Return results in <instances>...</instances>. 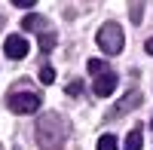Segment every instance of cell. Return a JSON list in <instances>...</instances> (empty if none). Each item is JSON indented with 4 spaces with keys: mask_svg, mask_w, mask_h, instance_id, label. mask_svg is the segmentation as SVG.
<instances>
[{
    "mask_svg": "<svg viewBox=\"0 0 153 150\" xmlns=\"http://www.w3.org/2000/svg\"><path fill=\"white\" fill-rule=\"evenodd\" d=\"M89 74H92V77H101V74H107V65H104V61H101V58H89Z\"/></svg>",
    "mask_w": 153,
    "mask_h": 150,
    "instance_id": "9",
    "label": "cell"
},
{
    "mask_svg": "<svg viewBox=\"0 0 153 150\" xmlns=\"http://www.w3.org/2000/svg\"><path fill=\"white\" fill-rule=\"evenodd\" d=\"M52 46H55V34H52V31L40 34V52H43V55H46V52H52Z\"/></svg>",
    "mask_w": 153,
    "mask_h": 150,
    "instance_id": "10",
    "label": "cell"
},
{
    "mask_svg": "<svg viewBox=\"0 0 153 150\" xmlns=\"http://www.w3.org/2000/svg\"><path fill=\"white\" fill-rule=\"evenodd\" d=\"M40 83H43V86L55 83V71H52V65H43V68H40Z\"/></svg>",
    "mask_w": 153,
    "mask_h": 150,
    "instance_id": "12",
    "label": "cell"
},
{
    "mask_svg": "<svg viewBox=\"0 0 153 150\" xmlns=\"http://www.w3.org/2000/svg\"><path fill=\"white\" fill-rule=\"evenodd\" d=\"M98 150H117V135H101L98 138Z\"/></svg>",
    "mask_w": 153,
    "mask_h": 150,
    "instance_id": "11",
    "label": "cell"
},
{
    "mask_svg": "<svg viewBox=\"0 0 153 150\" xmlns=\"http://www.w3.org/2000/svg\"><path fill=\"white\" fill-rule=\"evenodd\" d=\"M141 147H144V135H141V129H132L129 138H126V147H123V150H141Z\"/></svg>",
    "mask_w": 153,
    "mask_h": 150,
    "instance_id": "7",
    "label": "cell"
},
{
    "mask_svg": "<svg viewBox=\"0 0 153 150\" xmlns=\"http://www.w3.org/2000/svg\"><path fill=\"white\" fill-rule=\"evenodd\" d=\"M150 129H153V120H150Z\"/></svg>",
    "mask_w": 153,
    "mask_h": 150,
    "instance_id": "17",
    "label": "cell"
},
{
    "mask_svg": "<svg viewBox=\"0 0 153 150\" xmlns=\"http://www.w3.org/2000/svg\"><path fill=\"white\" fill-rule=\"evenodd\" d=\"M68 92H71V95H80V92H83V83H80V80H74V83L68 86Z\"/></svg>",
    "mask_w": 153,
    "mask_h": 150,
    "instance_id": "14",
    "label": "cell"
},
{
    "mask_svg": "<svg viewBox=\"0 0 153 150\" xmlns=\"http://www.w3.org/2000/svg\"><path fill=\"white\" fill-rule=\"evenodd\" d=\"M92 89H95V95H98V98H107L113 89H117V74L107 71V74H101V77H95Z\"/></svg>",
    "mask_w": 153,
    "mask_h": 150,
    "instance_id": "6",
    "label": "cell"
},
{
    "mask_svg": "<svg viewBox=\"0 0 153 150\" xmlns=\"http://www.w3.org/2000/svg\"><path fill=\"white\" fill-rule=\"evenodd\" d=\"M95 40H98V46H101V52H107V55H117V52H123V46H126L123 28H120L117 22H104Z\"/></svg>",
    "mask_w": 153,
    "mask_h": 150,
    "instance_id": "2",
    "label": "cell"
},
{
    "mask_svg": "<svg viewBox=\"0 0 153 150\" xmlns=\"http://www.w3.org/2000/svg\"><path fill=\"white\" fill-rule=\"evenodd\" d=\"M37 0H12V6H34Z\"/></svg>",
    "mask_w": 153,
    "mask_h": 150,
    "instance_id": "15",
    "label": "cell"
},
{
    "mask_svg": "<svg viewBox=\"0 0 153 150\" xmlns=\"http://www.w3.org/2000/svg\"><path fill=\"white\" fill-rule=\"evenodd\" d=\"M43 25H46V19L31 12V16H25V19H22V31H37V28H43Z\"/></svg>",
    "mask_w": 153,
    "mask_h": 150,
    "instance_id": "8",
    "label": "cell"
},
{
    "mask_svg": "<svg viewBox=\"0 0 153 150\" xmlns=\"http://www.w3.org/2000/svg\"><path fill=\"white\" fill-rule=\"evenodd\" d=\"M34 129H37V144L43 150H61L68 141V126L58 114H43Z\"/></svg>",
    "mask_w": 153,
    "mask_h": 150,
    "instance_id": "1",
    "label": "cell"
},
{
    "mask_svg": "<svg viewBox=\"0 0 153 150\" xmlns=\"http://www.w3.org/2000/svg\"><path fill=\"white\" fill-rule=\"evenodd\" d=\"M3 49H6V55H9L12 61H22L25 55H28V40H25L22 34H12V37H6Z\"/></svg>",
    "mask_w": 153,
    "mask_h": 150,
    "instance_id": "4",
    "label": "cell"
},
{
    "mask_svg": "<svg viewBox=\"0 0 153 150\" xmlns=\"http://www.w3.org/2000/svg\"><path fill=\"white\" fill-rule=\"evenodd\" d=\"M129 6H132V22H135V25H141V19H144V6L138 3V0H132Z\"/></svg>",
    "mask_w": 153,
    "mask_h": 150,
    "instance_id": "13",
    "label": "cell"
},
{
    "mask_svg": "<svg viewBox=\"0 0 153 150\" xmlns=\"http://www.w3.org/2000/svg\"><path fill=\"white\" fill-rule=\"evenodd\" d=\"M138 104H141V92H126L123 98H120V101H117V107H113L110 110V117H123V114H129V110H135Z\"/></svg>",
    "mask_w": 153,
    "mask_h": 150,
    "instance_id": "5",
    "label": "cell"
},
{
    "mask_svg": "<svg viewBox=\"0 0 153 150\" xmlns=\"http://www.w3.org/2000/svg\"><path fill=\"white\" fill-rule=\"evenodd\" d=\"M6 104L12 114H37V107H40V95L37 92H19V89H12L6 95Z\"/></svg>",
    "mask_w": 153,
    "mask_h": 150,
    "instance_id": "3",
    "label": "cell"
},
{
    "mask_svg": "<svg viewBox=\"0 0 153 150\" xmlns=\"http://www.w3.org/2000/svg\"><path fill=\"white\" fill-rule=\"evenodd\" d=\"M0 150H3V147H0Z\"/></svg>",
    "mask_w": 153,
    "mask_h": 150,
    "instance_id": "18",
    "label": "cell"
},
{
    "mask_svg": "<svg viewBox=\"0 0 153 150\" xmlns=\"http://www.w3.org/2000/svg\"><path fill=\"white\" fill-rule=\"evenodd\" d=\"M144 49H147V55H153V37L147 40V46H144Z\"/></svg>",
    "mask_w": 153,
    "mask_h": 150,
    "instance_id": "16",
    "label": "cell"
}]
</instances>
